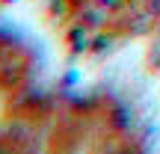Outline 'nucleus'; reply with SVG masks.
I'll return each instance as SVG.
<instances>
[{
  "instance_id": "nucleus-1",
  "label": "nucleus",
  "mask_w": 160,
  "mask_h": 154,
  "mask_svg": "<svg viewBox=\"0 0 160 154\" xmlns=\"http://www.w3.org/2000/svg\"><path fill=\"white\" fill-rule=\"evenodd\" d=\"M139 151L128 113L110 95L65 101H15L0 151Z\"/></svg>"
},
{
  "instance_id": "nucleus-2",
  "label": "nucleus",
  "mask_w": 160,
  "mask_h": 154,
  "mask_svg": "<svg viewBox=\"0 0 160 154\" xmlns=\"http://www.w3.org/2000/svg\"><path fill=\"white\" fill-rule=\"evenodd\" d=\"M45 15L77 57H101L160 33V0H45Z\"/></svg>"
},
{
  "instance_id": "nucleus-3",
  "label": "nucleus",
  "mask_w": 160,
  "mask_h": 154,
  "mask_svg": "<svg viewBox=\"0 0 160 154\" xmlns=\"http://www.w3.org/2000/svg\"><path fill=\"white\" fill-rule=\"evenodd\" d=\"M36 74V57L18 36L0 27V101H21Z\"/></svg>"
}]
</instances>
